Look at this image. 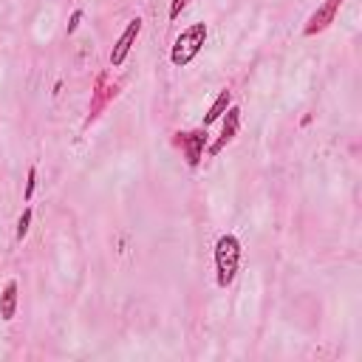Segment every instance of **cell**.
Here are the masks:
<instances>
[{
  "label": "cell",
  "instance_id": "1",
  "mask_svg": "<svg viewBox=\"0 0 362 362\" xmlns=\"http://www.w3.org/2000/svg\"><path fill=\"white\" fill-rule=\"evenodd\" d=\"M241 255H243V246L232 232L215 241V280H218L221 288L232 286L238 266H241Z\"/></svg>",
  "mask_w": 362,
  "mask_h": 362
},
{
  "label": "cell",
  "instance_id": "2",
  "mask_svg": "<svg viewBox=\"0 0 362 362\" xmlns=\"http://www.w3.org/2000/svg\"><path fill=\"white\" fill-rule=\"evenodd\" d=\"M207 37H209L207 23H193L190 28H184V31H181L178 37H175V43H173L170 62H173L175 68H187V65L201 54Z\"/></svg>",
  "mask_w": 362,
  "mask_h": 362
},
{
  "label": "cell",
  "instance_id": "3",
  "mask_svg": "<svg viewBox=\"0 0 362 362\" xmlns=\"http://www.w3.org/2000/svg\"><path fill=\"white\" fill-rule=\"evenodd\" d=\"M175 144L184 150V159L190 167H198L204 159V148H207V128H196L187 133H175Z\"/></svg>",
  "mask_w": 362,
  "mask_h": 362
},
{
  "label": "cell",
  "instance_id": "4",
  "mask_svg": "<svg viewBox=\"0 0 362 362\" xmlns=\"http://www.w3.org/2000/svg\"><path fill=\"white\" fill-rule=\"evenodd\" d=\"M340 6H343V0H325L322 6H317V12H311V17H309L306 26H303V34H306V37H314V34H320V31L329 28V26L334 23Z\"/></svg>",
  "mask_w": 362,
  "mask_h": 362
},
{
  "label": "cell",
  "instance_id": "5",
  "mask_svg": "<svg viewBox=\"0 0 362 362\" xmlns=\"http://www.w3.org/2000/svg\"><path fill=\"white\" fill-rule=\"evenodd\" d=\"M141 26H144V20H141V17H133V20L128 23V28L122 31V37L114 43V51H111V65H114V68L125 65V60H128L133 43H136V37L141 34Z\"/></svg>",
  "mask_w": 362,
  "mask_h": 362
},
{
  "label": "cell",
  "instance_id": "6",
  "mask_svg": "<svg viewBox=\"0 0 362 362\" xmlns=\"http://www.w3.org/2000/svg\"><path fill=\"white\" fill-rule=\"evenodd\" d=\"M238 128H241V107L238 105H230L224 111V128H221V136L209 144V156H218L227 144L238 136Z\"/></svg>",
  "mask_w": 362,
  "mask_h": 362
},
{
  "label": "cell",
  "instance_id": "7",
  "mask_svg": "<svg viewBox=\"0 0 362 362\" xmlns=\"http://www.w3.org/2000/svg\"><path fill=\"white\" fill-rule=\"evenodd\" d=\"M17 280H9L6 286H3V292H0V320H15V314H17Z\"/></svg>",
  "mask_w": 362,
  "mask_h": 362
},
{
  "label": "cell",
  "instance_id": "8",
  "mask_svg": "<svg viewBox=\"0 0 362 362\" xmlns=\"http://www.w3.org/2000/svg\"><path fill=\"white\" fill-rule=\"evenodd\" d=\"M232 105V91L230 88H224L218 96H215V102L209 105V111H207V117H204V128H209L212 122H218L221 117H224V111Z\"/></svg>",
  "mask_w": 362,
  "mask_h": 362
},
{
  "label": "cell",
  "instance_id": "9",
  "mask_svg": "<svg viewBox=\"0 0 362 362\" xmlns=\"http://www.w3.org/2000/svg\"><path fill=\"white\" fill-rule=\"evenodd\" d=\"M105 80H107V77H102V80H99V88H96V96H94V105H91V117H88V122H91V119H96V114H99L102 107L107 105V99L117 96V88H105Z\"/></svg>",
  "mask_w": 362,
  "mask_h": 362
},
{
  "label": "cell",
  "instance_id": "10",
  "mask_svg": "<svg viewBox=\"0 0 362 362\" xmlns=\"http://www.w3.org/2000/svg\"><path fill=\"white\" fill-rule=\"evenodd\" d=\"M28 227H31V207H26V209H23L20 221H17V232H15V238H17V241H23V238L28 235Z\"/></svg>",
  "mask_w": 362,
  "mask_h": 362
},
{
  "label": "cell",
  "instance_id": "11",
  "mask_svg": "<svg viewBox=\"0 0 362 362\" xmlns=\"http://www.w3.org/2000/svg\"><path fill=\"white\" fill-rule=\"evenodd\" d=\"M34 187H37V167H28V175H26V193H23V201H31V196H34Z\"/></svg>",
  "mask_w": 362,
  "mask_h": 362
},
{
  "label": "cell",
  "instance_id": "12",
  "mask_svg": "<svg viewBox=\"0 0 362 362\" xmlns=\"http://www.w3.org/2000/svg\"><path fill=\"white\" fill-rule=\"evenodd\" d=\"M184 6H187V0H173L170 3V20H178V15L184 12Z\"/></svg>",
  "mask_w": 362,
  "mask_h": 362
},
{
  "label": "cell",
  "instance_id": "13",
  "mask_svg": "<svg viewBox=\"0 0 362 362\" xmlns=\"http://www.w3.org/2000/svg\"><path fill=\"white\" fill-rule=\"evenodd\" d=\"M80 20H83V12H74V15H71V20H68V34H74V31H77Z\"/></svg>",
  "mask_w": 362,
  "mask_h": 362
}]
</instances>
